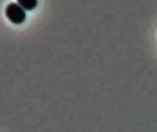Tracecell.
I'll return each instance as SVG.
<instances>
[{"mask_svg": "<svg viewBox=\"0 0 157 132\" xmlns=\"http://www.w3.org/2000/svg\"><path fill=\"white\" fill-rule=\"evenodd\" d=\"M6 16L15 24L22 23L26 18L25 9L17 3H9L6 7Z\"/></svg>", "mask_w": 157, "mask_h": 132, "instance_id": "1", "label": "cell"}, {"mask_svg": "<svg viewBox=\"0 0 157 132\" xmlns=\"http://www.w3.org/2000/svg\"><path fill=\"white\" fill-rule=\"evenodd\" d=\"M17 4L26 10H32L38 5V0H17Z\"/></svg>", "mask_w": 157, "mask_h": 132, "instance_id": "2", "label": "cell"}]
</instances>
